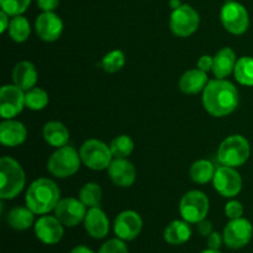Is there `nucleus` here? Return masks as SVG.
<instances>
[{
    "label": "nucleus",
    "mask_w": 253,
    "mask_h": 253,
    "mask_svg": "<svg viewBox=\"0 0 253 253\" xmlns=\"http://www.w3.org/2000/svg\"><path fill=\"white\" fill-rule=\"evenodd\" d=\"M44 141L49 146L56 148H61L63 146H67L69 141V131L66 127V125L59 121H49L43 126L42 131Z\"/></svg>",
    "instance_id": "24"
},
{
    "label": "nucleus",
    "mask_w": 253,
    "mask_h": 253,
    "mask_svg": "<svg viewBox=\"0 0 253 253\" xmlns=\"http://www.w3.org/2000/svg\"><path fill=\"white\" fill-rule=\"evenodd\" d=\"M212 184L220 195L225 198H234L241 192L242 178L234 167L222 166L215 170Z\"/></svg>",
    "instance_id": "11"
},
{
    "label": "nucleus",
    "mask_w": 253,
    "mask_h": 253,
    "mask_svg": "<svg viewBox=\"0 0 253 253\" xmlns=\"http://www.w3.org/2000/svg\"><path fill=\"white\" fill-rule=\"evenodd\" d=\"M9 25H10L9 15L1 10V11H0V32L4 34L6 30H9Z\"/></svg>",
    "instance_id": "40"
},
{
    "label": "nucleus",
    "mask_w": 253,
    "mask_h": 253,
    "mask_svg": "<svg viewBox=\"0 0 253 253\" xmlns=\"http://www.w3.org/2000/svg\"><path fill=\"white\" fill-rule=\"evenodd\" d=\"M103 192L96 183H86L79 190V199L86 208H95L100 204Z\"/></svg>",
    "instance_id": "30"
},
{
    "label": "nucleus",
    "mask_w": 253,
    "mask_h": 253,
    "mask_svg": "<svg viewBox=\"0 0 253 253\" xmlns=\"http://www.w3.org/2000/svg\"><path fill=\"white\" fill-rule=\"evenodd\" d=\"M225 214H226V216L230 220L239 219V217H242V215H244V207L237 200H231V202H229L225 205Z\"/></svg>",
    "instance_id": "35"
},
{
    "label": "nucleus",
    "mask_w": 253,
    "mask_h": 253,
    "mask_svg": "<svg viewBox=\"0 0 253 253\" xmlns=\"http://www.w3.org/2000/svg\"><path fill=\"white\" fill-rule=\"evenodd\" d=\"M234 74L240 84L246 86H253V58L241 57L237 59Z\"/></svg>",
    "instance_id": "28"
},
{
    "label": "nucleus",
    "mask_w": 253,
    "mask_h": 253,
    "mask_svg": "<svg viewBox=\"0 0 253 253\" xmlns=\"http://www.w3.org/2000/svg\"><path fill=\"white\" fill-rule=\"evenodd\" d=\"M35 29L42 41L53 42L57 41L63 32V21L53 11H43L37 16Z\"/></svg>",
    "instance_id": "15"
},
{
    "label": "nucleus",
    "mask_w": 253,
    "mask_h": 253,
    "mask_svg": "<svg viewBox=\"0 0 253 253\" xmlns=\"http://www.w3.org/2000/svg\"><path fill=\"white\" fill-rule=\"evenodd\" d=\"M220 19L225 29L232 35H242L250 26L249 11L237 1H227L222 6Z\"/></svg>",
    "instance_id": "9"
},
{
    "label": "nucleus",
    "mask_w": 253,
    "mask_h": 253,
    "mask_svg": "<svg viewBox=\"0 0 253 253\" xmlns=\"http://www.w3.org/2000/svg\"><path fill=\"white\" fill-rule=\"evenodd\" d=\"M81 155L72 146H63L52 153L47 162V169L57 178H68L76 174L81 167Z\"/></svg>",
    "instance_id": "5"
},
{
    "label": "nucleus",
    "mask_w": 253,
    "mask_h": 253,
    "mask_svg": "<svg viewBox=\"0 0 253 253\" xmlns=\"http://www.w3.org/2000/svg\"><path fill=\"white\" fill-rule=\"evenodd\" d=\"M236 54L234 49L230 47L221 48L214 56V64H212V73L217 79H225L230 74L234 73L236 66Z\"/></svg>",
    "instance_id": "21"
},
{
    "label": "nucleus",
    "mask_w": 253,
    "mask_h": 253,
    "mask_svg": "<svg viewBox=\"0 0 253 253\" xmlns=\"http://www.w3.org/2000/svg\"><path fill=\"white\" fill-rule=\"evenodd\" d=\"M222 244H224V237H222V235H220L219 232L212 231L211 234L208 236V249L220 250Z\"/></svg>",
    "instance_id": "36"
},
{
    "label": "nucleus",
    "mask_w": 253,
    "mask_h": 253,
    "mask_svg": "<svg viewBox=\"0 0 253 253\" xmlns=\"http://www.w3.org/2000/svg\"><path fill=\"white\" fill-rule=\"evenodd\" d=\"M135 143L127 135H119L111 141L110 151L114 158H127L132 153Z\"/></svg>",
    "instance_id": "31"
},
{
    "label": "nucleus",
    "mask_w": 253,
    "mask_h": 253,
    "mask_svg": "<svg viewBox=\"0 0 253 253\" xmlns=\"http://www.w3.org/2000/svg\"><path fill=\"white\" fill-rule=\"evenodd\" d=\"M9 35L15 42H25L30 37L31 34V26H30V22L26 17L21 16H12V19L10 20L9 25Z\"/></svg>",
    "instance_id": "27"
},
{
    "label": "nucleus",
    "mask_w": 253,
    "mask_h": 253,
    "mask_svg": "<svg viewBox=\"0 0 253 253\" xmlns=\"http://www.w3.org/2000/svg\"><path fill=\"white\" fill-rule=\"evenodd\" d=\"M37 5L42 11H54L58 7L59 0H37Z\"/></svg>",
    "instance_id": "38"
},
{
    "label": "nucleus",
    "mask_w": 253,
    "mask_h": 253,
    "mask_svg": "<svg viewBox=\"0 0 253 253\" xmlns=\"http://www.w3.org/2000/svg\"><path fill=\"white\" fill-rule=\"evenodd\" d=\"M143 221L140 214L133 210H125L116 216L114 222V232L124 241H132L142 230Z\"/></svg>",
    "instance_id": "14"
},
{
    "label": "nucleus",
    "mask_w": 253,
    "mask_h": 253,
    "mask_svg": "<svg viewBox=\"0 0 253 253\" xmlns=\"http://www.w3.org/2000/svg\"><path fill=\"white\" fill-rule=\"evenodd\" d=\"M126 63V57L121 49H114V51L109 52L101 59V67L106 73H116Z\"/></svg>",
    "instance_id": "32"
},
{
    "label": "nucleus",
    "mask_w": 253,
    "mask_h": 253,
    "mask_svg": "<svg viewBox=\"0 0 253 253\" xmlns=\"http://www.w3.org/2000/svg\"><path fill=\"white\" fill-rule=\"evenodd\" d=\"M34 212L27 207H16L10 210L6 216V221L9 226L16 231H25L34 224Z\"/></svg>",
    "instance_id": "25"
},
{
    "label": "nucleus",
    "mask_w": 253,
    "mask_h": 253,
    "mask_svg": "<svg viewBox=\"0 0 253 253\" xmlns=\"http://www.w3.org/2000/svg\"><path fill=\"white\" fill-rule=\"evenodd\" d=\"M79 155L82 162L93 170L108 169L114 157L110 151V146L96 138L86 140L82 145Z\"/></svg>",
    "instance_id": "6"
},
{
    "label": "nucleus",
    "mask_w": 253,
    "mask_h": 253,
    "mask_svg": "<svg viewBox=\"0 0 253 253\" xmlns=\"http://www.w3.org/2000/svg\"><path fill=\"white\" fill-rule=\"evenodd\" d=\"M202 253H221V252H220V250H212V249H208V250H205V251H203Z\"/></svg>",
    "instance_id": "43"
},
{
    "label": "nucleus",
    "mask_w": 253,
    "mask_h": 253,
    "mask_svg": "<svg viewBox=\"0 0 253 253\" xmlns=\"http://www.w3.org/2000/svg\"><path fill=\"white\" fill-rule=\"evenodd\" d=\"M27 138V130L24 124L16 120H5L0 125V142L6 147L22 145Z\"/></svg>",
    "instance_id": "19"
},
{
    "label": "nucleus",
    "mask_w": 253,
    "mask_h": 253,
    "mask_svg": "<svg viewBox=\"0 0 253 253\" xmlns=\"http://www.w3.org/2000/svg\"><path fill=\"white\" fill-rule=\"evenodd\" d=\"M198 231L202 236L208 237L212 232V224L208 220H202L200 222H198Z\"/></svg>",
    "instance_id": "39"
},
{
    "label": "nucleus",
    "mask_w": 253,
    "mask_h": 253,
    "mask_svg": "<svg viewBox=\"0 0 253 253\" xmlns=\"http://www.w3.org/2000/svg\"><path fill=\"white\" fill-rule=\"evenodd\" d=\"M25 106V90L17 85L7 84L0 89V115L5 120L15 118Z\"/></svg>",
    "instance_id": "13"
},
{
    "label": "nucleus",
    "mask_w": 253,
    "mask_h": 253,
    "mask_svg": "<svg viewBox=\"0 0 253 253\" xmlns=\"http://www.w3.org/2000/svg\"><path fill=\"white\" fill-rule=\"evenodd\" d=\"M204 109L215 118H224L234 113L239 105V91L226 79H212L203 91Z\"/></svg>",
    "instance_id": "1"
},
{
    "label": "nucleus",
    "mask_w": 253,
    "mask_h": 253,
    "mask_svg": "<svg viewBox=\"0 0 253 253\" xmlns=\"http://www.w3.org/2000/svg\"><path fill=\"white\" fill-rule=\"evenodd\" d=\"M31 0H0V6L9 16H19L27 10Z\"/></svg>",
    "instance_id": "33"
},
{
    "label": "nucleus",
    "mask_w": 253,
    "mask_h": 253,
    "mask_svg": "<svg viewBox=\"0 0 253 253\" xmlns=\"http://www.w3.org/2000/svg\"><path fill=\"white\" fill-rule=\"evenodd\" d=\"M37 79H39V74H37L34 63H31V62L22 61L14 67L12 81H14L15 85L21 88L22 90L27 91L35 88Z\"/></svg>",
    "instance_id": "20"
},
{
    "label": "nucleus",
    "mask_w": 253,
    "mask_h": 253,
    "mask_svg": "<svg viewBox=\"0 0 253 253\" xmlns=\"http://www.w3.org/2000/svg\"><path fill=\"white\" fill-rule=\"evenodd\" d=\"M64 234L63 224L56 216H42L35 222V235L44 245H56Z\"/></svg>",
    "instance_id": "16"
},
{
    "label": "nucleus",
    "mask_w": 253,
    "mask_h": 253,
    "mask_svg": "<svg viewBox=\"0 0 253 253\" xmlns=\"http://www.w3.org/2000/svg\"><path fill=\"white\" fill-rule=\"evenodd\" d=\"M250 153L251 147L247 138L241 135H232L221 142L217 150V160L222 166L236 168L247 162Z\"/></svg>",
    "instance_id": "4"
},
{
    "label": "nucleus",
    "mask_w": 253,
    "mask_h": 253,
    "mask_svg": "<svg viewBox=\"0 0 253 253\" xmlns=\"http://www.w3.org/2000/svg\"><path fill=\"white\" fill-rule=\"evenodd\" d=\"M98 253H128L125 241L121 239H111L100 247Z\"/></svg>",
    "instance_id": "34"
},
{
    "label": "nucleus",
    "mask_w": 253,
    "mask_h": 253,
    "mask_svg": "<svg viewBox=\"0 0 253 253\" xmlns=\"http://www.w3.org/2000/svg\"><path fill=\"white\" fill-rule=\"evenodd\" d=\"M86 207L76 198H64L61 199L54 208V216L64 225L73 227L84 221L86 215Z\"/></svg>",
    "instance_id": "12"
},
{
    "label": "nucleus",
    "mask_w": 253,
    "mask_h": 253,
    "mask_svg": "<svg viewBox=\"0 0 253 253\" xmlns=\"http://www.w3.org/2000/svg\"><path fill=\"white\" fill-rule=\"evenodd\" d=\"M210 203L205 193L200 190H190L180 199L179 212L182 219L189 224H198L207 217Z\"/></svg>",
    "instance_id": "7"
},
{
    "label": "nucleus",
    "mask_w": 253,
    "mask_h": 253,
    "mask_svg": "<svg viewBox=\"0 0 253 253\" xmlns=\"http://www.w3.org/2000/svg\"><path fill=\"white\" fill-rule=\"evenodd\" d=\"M212 64H214V57L209 56V54H204L198 59V68L202 69L204 72H209L212 69Z\"/></svg>",
    "instance_id": "37"
},
{
    "label": "nucleus",
    "mask_w": 253,
    "mask_h": 253,
    "mask_svg": "<svg viewBox=\"0 0 253 253\" xmlns=\"http://www.w3.org/2000/svg\"><path fill=\"white\" fill-rule=\"evenodd\" d=\"M180 5H182V4H180L179 0H170V7H172L173 10L177 9V7H179Z\"/></svg>",
    "instance_id": "42"
},
{
    "label": "nucleus",
    "mask_w": 253,
    "mask_h": 253,
    "mask_svg": "<svg viewBox=\"0 0 253 253\" xmlns=\"http://www.w3.org/2000/svg\"><path fill=\"white\" fill-rule=\"evenodd\" d=\"M83 222L85 231L93 239H104L109 234V229H110L109 219L105 212L99 207L89 208Z\"/></svg>",
    "instance_id": "18"
},
{
    "label": "nucleus",
    "mask_w": 253,
    "mask_h": 253,
    "mask_svg": "<svg viewBox=\"0 0 253 253\" xmlns=\"http://www.w3.org/2000/svg\"><path fill=\"white\" fill-rule=\"evenodd\" d=\"M48 101L49 96L47 91L41 88H37V86L30 89L25 93V106L29 108L30 110H42V109L48 105Z\"/></svg>",
    "instance_id": "29"
},
{
    "label": "nucleus",
    "mask_w": 253,
    "mask_h": 253,
    "mask_svg": "<svg viewBox=\"0 0 253 253\" xmlns=\"http://www.w3.org/2000/svg\"><path fill=\"white\" fill-rule=\"evenodd\" d=\"M209 83L207 72L199 68L189 69L179 79V89L184 94H198L204 91L205 86Z\"/></svg>",
    "instance_id": "22"
},
{
    "label": "nucleus",
    "mask_w": 253,
    "mask_h": 253,
    "mask_svg": "<svg viewBox=\"0 0 253 253\" xmlns=\"http://www.w3.org/2000/svg\"><path fill=\"white\" fill-rule=\"evenodd\" d=\"M200 24L199 14L190 5L182 4L170 14V31L178 37H189L198 30Z\"/></svg>",
    "instance_id": "8"
},
{
    "label": "nucleus",
    "mask_w": 253,
    "mask_h": 253,
    "mask_svg": "<svg viewBox=\"0 0 253 253\" xmlns=\"http://www.w3.org/2000/svg\"><path fill=\"white\" fill-rule=\"evenodd\" d=\"M59 188L48 178H39L31 183L26 192V207L34 214L44 215L54 210L61 199Z\"/></svg>",
    "instance_id": "2"
},
{
    "label": "nucleus",
    "mask_w": 253,
    "mask_h": 253,
    "mask_svg": "<svg viewBox=\"0 0 253 253\" xmlns=\"http://www.w3.org/2000/svg\"><path fill=\"white\" fill-rule=\"evenodd\" d=\"M71 253H95L91 249L84 246V245H79V246H76L73 250H72Z\"/></svg>",
    "instance_id": "41"
},
{
    "label": "nucleus",
    "mask_w": 253,
    "mask_h": 253,
    "mask_svg": "<svg viewBox=\"0 0 253 253\" xmlns=\"http://www.w3.org/2000/svg\"><path fill=\"white\" fill-rule=\"evenodd\" d=\"M111 182L120 188H128L136 180V168L127 158H114L108 168Z\"/></svg>",
    "instance_id": "17"
},
{
    "label": "nucleus",
    "mask_w": 253,
    "mask_h": 253,
    "mask_svg": "<svg viewBox=\"0 0 253 253\" xmlns=\"http://www.w3.org/2000/svg\"><path fill=\"white\" fill-rule=\"evenodd\" d=\"M165 241L173 246L185 244L192 237V229L185 220H174L165 229Z\"/></svg>",
    "instance_id": "23"
},
{
    "label": "nucleus",
    "mask_w": 253,
    "mask_h": 253,
    "mask_svg": "<svg viewBox=\"0 0 253 253\" xmlns=\"http://www.w3.org/2000/svg\"><path fill=\"white\" fill-rule=\"evenodd\" d=\"M253 236V226L251 222L245 217L230 220L225 226L222 237L224 244L231 250L244 249L250 244Z\"/></svg>",
    "instance_id": "10"
},
{
    "label": "nucleus",
    "mask_w": 253,
    "mask_h": 253,
    "mask_svg": "<svg viewBox=\"0 0 253 253\" xmlns=\"http://www.w3.org/2000/svg\"><path fill=\"white\" fill-rule=\"evenodd\" d=\"M215 167L210 161L199 160L195 161L189 169L190 178L194 183L198 184H205V183L212 180L215 174Z\"/></svg>",
    "instance_id": "26"
},
{
    "label": "nucleus",
    "mask_w": 253,
    "mask_h": 253,
    "mask_svg": "<svg viewBox=\"0 0 253 253\" xmlns=\"http://www.w3.org/2000/svg\"><path fill=\"white\" fill-rule=\"evenodd\" d=\"M26 177L21 165L11 157L0 160V198L9 200L16 198L22 192Z\"/></svg>",
    "instance_id": "3"
}]
</instances>
